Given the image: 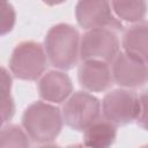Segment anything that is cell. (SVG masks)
<instances>
[{"label": "cell", "instance_id": "1", "mask_svg": "<svg viewBox=\"0 0 148 148\" xmlns=\"http://www.w3.org/2000/svg\"><path fill=\"white\" fill-rule=\"evenodd\" d=\"M61 110L57 104L36 101L28 105L22 114V126L31 141L49 146L61 132L64 125Z\"/></svg>", "mask_w": 148, "mask_h": 148}, {"label": "cell", "instance_id": "2", "mask_svg": "<svg viewBox=\"0 0 148 148\" xmlns=\"http://www.w3.org/2000/svg\"><path fill=\"white\" fill-rule=\"evenodd\" d=\"M80 43L81 36L72 24L58 23L52 25L44 38L49 62L61 71L74 68L80 58Z\"/></svg>", "mask_w": 148, "mask_h": 148}, {"label": "cell", "instance_id": "3", "mask_svg": "<svg viewBox=\"0 0 148 148\" xmlns=\"http://www.w3.org/2000/svg\"><path fill=\"white\" fill-rule=\"evenodd\" d=\"M47 56L44 45L35 40L20 42L9 58V71L22 81H36L45 73Z\"/></svg>", "mask_w": 148, "mask_h": 148}, {"label": "cell", "instance_id": "4", "mask_svg": "<svg viewBox=\"0 0 148 148\" xmlns=\"http://www.w3.org/2000/svg\"><path fill=\"white\" fill-rule=\"evenodd\" d=\"M65 125L79 132H83L102 116V104L90 91L80 90L73 92L61 109Z\"/></svg>", "mask_w": 148, "mask_h": 148}, {"label": "cell", "instance_id": "5", "mask_svg": "<svg viewBox=\"0 0 148 148\" xmlns=\"http://www.w3.org/2000/svg\"><path fill=\"white\" fill-rule=\"evenodd\" d=\"M139 113V95L133 89L117 88L108 91L102 101V116L117 127L136 120Z\"/></svg>", "mask_w": 148, "mask_h": 148}, {"label": "cell", "instance_id": "6", "mask_svg": "<svg viewBox=\"0 0 148 148\" xmlns=\"http://www.w3.org/2000/svg\"><path fill=\"white\" fill-rule=\"evenodd\" d=\"M120 42L114 30L97 28L86 30L81 36L80 58L81 60H102L111 64L120 52Z\"/></svg>", "mask_w": 148, "mask_h": 148}, {"label": "cell", "instance_id": "7", "mask_svg": "<svg viewBox=\"0 0 148 148\" xmlns=\"http://www.w3.org/2000/svg\"><path fill=\"white\" fill-rule=\"evenodd\" d=\"M75 18L84 30L109 28L114 31L121 30V21L114 15L110 0H77Z\"/></svg>", "mask_w": 148, "mask_h": 148}, {"label": "cell", "instance_id": "8", "mask_svg": "<svg viewBox=\"0 0 148 148\" xmlns=\"http://www.w3.org/2000/svg\"><path fill=\"white\" fill-rule=\"evenodd\" d=\"M113 83L121 88L136 89L148 82V64L121 51L111 62Z\"/></svg>", "mask_w": 148, "mask_h": 148}, {"label": "cell", "instance_id": "9", "mask_svg": "<svg viewBox=\"0 0 148 148\" xmlns=\"http://www.w3.org/2000/svg\"><path fill=\"white\" fill-rule=\"evenodd\" d=\"M77 80L83 90L103 92L113 83L110 64L94 59L82 60L77 68Z\"/></svg>", "mask_w": 148, "mask_h": 148}, {"label": "cell", "instance_id": "10", "mask_svg": "<svg viewBox=\"0 0 148 148\" xmlns=\"http://www.w3.org/2000/svg\"><path fill=\"white\" fill-rule=\"evenodd\" d=\"M40 99L61 104L73 94V83L66 71L52 69L44 73L37 83Z\"/></svg>", "mask_w": 148, "mask_h": 148}, {"label": "cell", "instance_id": "11", "mask_svg": "<svg viewBox=\"0 0 148 148\" xmlns=\"http://www.w3.org/2000/svg\"><path fill=\"white\" fill-rule=\"evenodd\" d=\"M123 51L148 64V21L133 23L124 31Z\"/></svg>", "mask_w": 148, "mask_h": 148}, {"label": "cell", "instance_id": "12", "mask_svg": "<svg viewBox=\"0 0 148 148\" xmlns=\"http://www.w3.org/2000/svg\"><path fill=\"white\" fill-rule=\"evenodd\" d=\"M117 139V126L108 119H97L83 131V145L92 148H106Z\"/></svg>", "mask_w": 148, "mask_h": 148}, {"label": "cell", "instance_id": "13", "mask_svg": "<svg viewBox=\"0 0 148 148\" xmlns=\"http://www.w3.org/2000/svg\"><path fill=\"white\" fill-rule=\"evenodd\" d=\"M114 15L124 22L138 23L147 15V0H111Z\"/></svg>", "mask_w": 148, "mask_h": 148}, {"label": "cell", "instance_id": "14", "mask_svg": "<svg viewBox=\"0 0 148 148\" xmlns=\"http://www.w3.org/2000/svg\"><path fill=\"white\" fill-rule=\"evenodd\" d=\"M1 125L12 120L15 114V102L10 95L13 84V74L6 67H1Z\"/></svg>", "mask_w": 148, "mask_h": 148}, {"label": "cell", "instance_id": "15", "mask_svg": "<svg viewBox=\"0 0 148 148\" xmlns=\"http://www.w3.org/2000/svg\"><path fill=\"white\" fill-rule=\"evenodd\" d=\"M0 132V147H29L30 146V136L23 128V126H18L16 124H3L1 125Z\"/></svg>", "mask_w": 148, "mask_h": 148}, {"label": "cell", "instance_id": "16", "mask_svg": "<svg viewBox=\"0 0 148 148\" xmlns=\"http://www.w3.org/2000/svg\"><path fill=\"white\" fill-rule=\"evenodd\" d=\"M16 12L9 0H1V36L7 35L14 29Z\"/></svg>", "mask_w": 148, "mask_h": 148}, {"label": "cell", "instance_id": "17", "mask_svg": "<svg viewBox=\"0 0 148 148\" xmlns=\"http://www.w3.org/2000/svg\"><path fill=\"white\" fill-rule=\"evenodd\" d=\"M135 123L142 130L148 131V89L139 95V113Z\"/></svg>", "mask_w": 148, "mask_h": 148}, {"label": "cell", "instance_id": "18", "mask_svg": "<svg viewBox=\"0 0 148 148\" xmlns=\"http://www.w3.org/2000/svg\"><path fill=\"white\" fill-rule=\"evenodd\" d=\"M45 5L47 6H57V5H60V3H64L66 2L67 0H42Z\"/></svg>", "mask_w": 148, "mask_h": 148}]
</instances>
